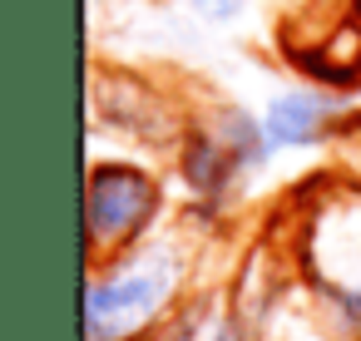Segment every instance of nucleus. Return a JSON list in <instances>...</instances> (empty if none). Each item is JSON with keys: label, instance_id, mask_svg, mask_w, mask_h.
Segmentation results:
<instances>
[{"label": "nucleus", "instance_id": "nucleus-4", "mask_svg": "<svg viewBox=\"0 0 361 341\" xmlns=\"http://www.w3.org/2000/svg\"><path fill=\"white\" fill-rule=\"evenodd\" d=\"M282 60L322 89H361V0H312L277 30Z\"/></svg>", "mask_w": 361, "mask_h": 341}, {"label": "nucleus", "instance_id": "nucleus-7", "mask_svg": "<svg viewBox=\"0 0 361 341\" xmlns=\"http://www.w3.org/2000/svg\"><path fill=\"white\" fill-rule=\"evenodd\" d=\"M94 114H99V119H114V129H124V134H134V139H149V144H173V139H183V129L169 119L164 99L149 94L139 80H124V75H119V94H104V89L94 85Z\"/></svg>", "mask_w": 361, "mask_h": 341}, {"label": "nucleus", "instance_id": "nucleus-10", "mask_svg": "<svg viewBox=\"0 0 361 341\" xmlns=\"http://www.w3.org/2000/svg\"><path fill=\"white\" fill-rule=\"evenodd\" d=\"M208 341H247V326H243L238 316H223V321H218V331H213Z\"/></svg>", "mask_w": 361, "mask_h": 341}, {"label": "nucleus", "instance_id": "nucleus-9", "mask_svg": "<svg viewBox=\"0 0 361 341\" xmlns=\"http://www.w3.org/2000/svg\"><path fill=\"white\" fill-rule=\"evenodd\" d=\"M243 6H247V0H193V11H198L203 20H233Z\"/></svg>", "mask_w": 361, "mask_h": 341}, {"label": "nucleus", "instance_id": "nucleus-8", "mask_svg": "<svg viewBox=\"0 0 361 341\" xmlns=\"http://www.w3.org/2000/svg\"><path fill=\"white\" fill-rule=\"evenodd\" d=\"M198 321H203V311H198V306H178V311H173V316H169L149 341H198Z\"/></svg>", "mask_w": 361, "mask_h": 341}, {"label": "nucleus", "instance_id": "nucleus-2", "mask_svg": "<svg viewBox=\"0 0 361 341\" xmlns=\"http://www.w3.org/2000/svg\"><path fill=\"white\" fill-rule=\"evenodd\" d=\"M292 262L302 282L351 326L361 331V188L312 193L307 213L292 228Z\"/></svg>", "mask_w": 361, "mask_h": 341}, {"label": "nucleus", "instance_id": "nucleus-3", "mask_svg": "<svg viewBox=\"0 0 361 341\" xmlns=\"http://www.w3.org/2000/svg\"><path fill=\"white\" fill-rule=\"evenodd\" d=\"M164 213V183L124 159H94L85 173V262L109 267L149 242Z\"/></svg>", "mask_w": 361, "mask_h": 341}, {"label": "nucleus", "instance_id": "nucleus-5", "mask_svg": "<svg viewBox=\"0 0 361 341\" xmlns=\"http://www.w3.org/2000/svg\"><path fill=\"white\" fill-rule=\"evenodd\" d=\"M346 124H351V99L336 89H322V85L287 89L262 109V129H267L272 154L277 149H312V144L341 134Z\"/></svg>", "mask_w": 361, "mask_h": 341}, {"label": "nucleus", "instance_id": "nucleus-6", "mask_svg": "<svg viewBox=\"0 0 361 341\" xmlns=\"http://www.w3.org/2000/svg\"><path fill=\"white\" fill-rule=\"evenodd\" d=\"M178 173H183V188L193 193V203L203 213H218L233 198V188L247 178V168L233 159V149L213 134V124L183 129V139H178Z\"/></svg>", "mask_w": 361, "mask_h": 341}, {"label": "nucleus", "instance_id": "nucleus-1", "mask_svg": "<svg viewBox=\"0 0 361 341\" xmlns=\"http://www.w3.org/2000/svg\"><path fill=\"white\" fill-rule=\"evenodd\" d=\"M183 277V252L154 242L109 267H94L85 282V341H149L178 311Z\"/></svg>", "mask_w": 361, "mask_h": 341}]
</instances>
